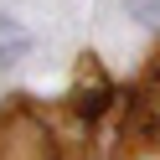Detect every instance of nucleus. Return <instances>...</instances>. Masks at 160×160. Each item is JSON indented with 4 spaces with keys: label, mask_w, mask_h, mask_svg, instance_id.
I'll return each instance as SVG.
<instances>
[{
    "label": "nucleus",
    "mask_w": 160,
    "mask_h": 160,
    "mask_svg": "<svg viewBox=\"0 0 160 160\" xmlns=\"http://www.w3.org/2000/svg\"><path fill=\"white\" fill-rule=\"evenodd\" d=\"M31 31H26L21 21H11V16H0V67H16L31 57Z\"/></svg>",
    "instance_id": "obj_1"
}]
</instances>
